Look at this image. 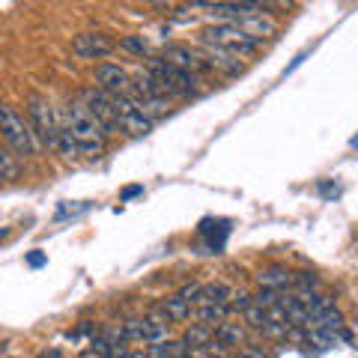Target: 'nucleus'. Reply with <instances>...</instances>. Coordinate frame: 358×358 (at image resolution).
<instances>
[{
    "mask_svg": "<svg viewBox=\"0 0 358 358\" xmlns=\"http://www.w3.org/2000/svg\"><path fill=\"white\" fill-rule=\"evenodd\" d=\"M63 126L69 129V134L75 138L78 150H81V155H87V159H99L105 150V129L96 122V117L87 110V105L78 99V102H69L63 110Z\"/></svg>",
    "mask_w": 358,
    "mask_h": 358,
    "instance_id": "obj_1",
    "label": "nucleus"
},
{
    "mask_svg": "<svg viewBox=\"0 0 358 358\" xmlns=\"http://www.w3.org/2000/svg\"><path fill=\"white\" fill-rule=\"evenodd\" d=\"M0 138L15 150V155H24V159H33L39 152V143L30 122H24V117L13 105H0Z\"/></svg>",
    "mask_w": 358,
    "mask_h": 358,
    "instance_id": "obj_2",
    "label": "nucleus"
},
{
    "mask_svg": "<svg viewBox=\"0 0 358 358\" xmlns=\"http://www.w3.org/2000/svg\"><path fill=\"white\" fill-rule=\"evenodd\" d=\"M200 42H209V45H218V48L236 54V57H251L263 48V39L251 36L236 24H215V27H206L200 33Z\"/></svg>",
    "mask_w": 358,
    "mask_h": 358,
    "instance_id": "obj_3",
    "label": "nucleus"
},
{
    "mask_svg": "<svg viewBox=\"0 0 358 358\" xmlns=\"http://www.w3.org/2000/svg\"><path fill=\"white\" fill-rule=\"evenodd\" d=\"M27 117H30V129L33 134L45 143V147L57 150V141H60V131H63V120L54 114V108L48 99L42 96H27Z\"/></svg>",
    "mask_w": 358,
    "mask_h": 358,
    "instance_id": "obj_4",
    "label": "nucleus"
},
{
    "mask_svg": "<svg viewBox=\"0 0 358 358\" xmlns=\"http://www.w3.org/2000/svg\"><path fill=\"white\" fill-rule=\"evenodd\" d=\"M167 322L162 313H150V317H138V320H126L120 326L122 331V341H147V343H159L167 341Z\"/></svg>",
    "mask_w": 358,
    "mask_h": 358,
    "instance_id": "obj_5",
    "label": "nucleus"
},
{
    "mask_svg": "<svg viewBox=\"0 0 358 358\" xmlns=\"http://www.w3.org/2000/svg\"><path fill=\"white\" fill-rule=\"evenodd\" d=\"M110 105L117 110V122H120V131L131 134V138H143V134H150L152 129V120L141 114V108L131 102L126 93L120 96H110Z\"/></svg>",
    "mask_w": 358,
    "mask_h": 358,
    "instance_id": "obj_6",
    "label": "nucleus"
},
{
    "mask_svg": "<svg viewBox=\"0 0 358 358\" xmlns=\"http://www.w3.org/2000/svg\"><path fill=\"white\" fill-rule=\"evenodd\" d=\"M81 102L87 105V110L96 117V122L105 129V134H117L120 131V122H117V110L110 105V96L102 93V90H84L81 93Z\"/></svg>",
    "mask_w": 358,
    "mask_h": 358,
    "instance_id": "obj_7",
    "label": "nucleus"
},
{
    "mask_svg": "<svg viewBox=\"0 0 358 358\" xmlns=\"http://www.w3.org/2000/svg\"><path fill=\"white\" fill-rule=\"evenodd\" d=\"M117 48V42L108 36V33H78V36L72 39V51H75V57H81V60H102L108 57L110 51Z\"/></svg>",
    "mask_w": 358,
    "mask_h": 358,
    "instance_id": "obj_8",
    "label": "nucleus"
},
{
    "mask_svg": "<svg viewBox=\"0 0 358 358\" xmlns=\"http://www.w3.org/2000/svg\"><path fill=\"white\" fill-rule=\"evenodd\" d=\"M131 75L122 69L120 63H99L96 66V90H102L108 96H120L129 90Z\"/></svg>",
    "mask_w": 358,
    "mask_h": 358,
    "instance_id": "obj_9",
    "label": "nucleus"
},
{
    "mask_svg": "<svg viewBox=\"0 0 358 358\" xmlns=\"http://www.w3.org/2000/svg\"><path fill=\"white\" fill-rule=\"evenodd\" d=\"M162 60L167 66H173V69H182V72H192V75L206 72L203 57H200L194 48H188V45H167V48L162 51Z\"/></svg>",
    "mask_w": 358,
    "mask_h": 358,
    "instance_id": "obj_10",
    "label": "nucleus"
},
{
    "mask_svg": "<svg viewBox=\"0 0 358 358\" xmlns=\"http://www.w3.org/2000/svg\"><path fill=\"white\" fill-rule=\"evenodd\" d=\"M200 57H203L206 69H215V72L227 75V78H236V75L245 72V66H242V60L236 57V54L224 51V48H218V45L203 42V54H200Z\"/></svg>",
    "mask_w": 358,
    "mask_h": 358,
    "instance_id": "obj_11",
    "label": "nucleus"
},
{
    "mask_svg": "<svg viewBox=\"0 0 358 358\" xmlns=\"http://www.w3.org/2000/svg\"><path fill=\"white\" fill-rule=\"evenodd\" d=\"M257 281H260L263 289H275V293H281V289L293 287V272L284 266H266L257 272Z\"/></svg>",
    "mask_w": 358,
    "mask_h": 358,
    "instance_id": "obj_12",
    "label": "nucleus"
},
{
    "mask_svg": "<svg viewBox=\"0 0 358 358\" xmlns=\"http://www.w3.org/2000/svg\"><path fill=\"white\" fill-rule=\"evenodd\" d=\"M215 346L221 352H227L233 350V346H239L245 341V329H242V322H218L215 326Z\"/></svg>",
    "mask_w": 358,
    "mask_h": 358,
    "instance_id": "obj_13",
    "label": "nucleus"
},
{
    "mask_svg": "<svg viewBox=\"0 0 358 358\" xmlns=\"http://www.w3.org/2000/svg\"><path fill=\"white\" fill-rule=\"evenodd\" d=\"M159 313L167 320V322H185V320H192V305L182 299V296H167L162 305H159Z\"/></svg>",
    "mask_w": 358,
    "mask_h": 358,
    "instance_id": "obj_14",
    "label": "nucleus"
},
{
    "mask_svg": "<svg viewBox=\"0 0 358 358\" xmlns=\"http://www.w3.org/2000/svg\"><path fill=\"white\" fill-rule=\"evenodd\" d=\"M212 338H215V329L203 326V322H194V326L185 329L182 343L188 346V352H200V350H206V346L212 343Z\"/></svg>",
    "mask_w": 358,
    "mask_h": 358,
    "instance_id": "obj_15",
    "label": "nucleus"
},
{
    "mask_svg": "<svg viewBox=\"0 0 358 358\" xmlns=\"http://www.w3.org/2000/svg\"><path fill=\"white\" fill-rule=\"evenodd\" d=\"M21 176V162H18V155L15 150L9 147V143L0 138V179H18Z\"/></svg>",
    "mask_w": 358,
    "mask_h": 358,
    "instance_id": "obj_16",
    "label": "nucleus"
},
{
    "mask_svg": "<svg viewBox=\"0 0 358 358\" xmlns=\"http://www.w3.org/2000/svg\"><path fill=\"white\" fill-rule=\"evenodd\" d=\"M236 27H242L245 33H251V36L257 39H266V36H272V33L278 30V24L268 15H251V18H242Z\"/></svg>",
    "mask_w": 358,
    "mask_h": 358,
    "instance_id": "obj_17",
    "label": "nucleus"
},
{
    "mask_svg": "<svg viewBox=\"0 0 358 358\" xmlns=\"http://www.w3.org/2000/svg\"><path fill=\"white\" fill-rule=\"evenodd\" d=\"M233 299V289L224 284V281H212L203 284V293H200V305H230Z\"/></svg>",
    "mask_w": 358,
    "mask_h": 358,
    "instance_id": "obj_18",
    "label": "nucleus"
},
{
    "mask_svg": "<svg viewBox=\"0 0 358 358\" xmlns=\"http://www.w3.org/2000/svg\"><path fill=\"white\" fill-rule=\"evenodd\" d=\"M152 358H185L188 355V346L182 341H159V343H150V350H147Z\"/></svg>",
    "mask_w": 358,
    "mask_h": 358,
    "instance_id": "obj_19",
    "label": "nucleus"
},
{
    "mask_svg": "<svg viewBox=\"0 0 358 358\" xmlns=\"http://www.w3.org/2000/svg\"><path fill=\"white\" fill-rule=\"evenodd\" d=\"M230 313V305H197V322H203V326L215 329V322H224V317Z\"/></svg>",
    "mask_w": 358,
    "mask_h": 358,
    "instance_id": "obj_20",
    "label": "nucleus"
},
{
    "mask_svg": "<svg viewBox=\"0 0 358 358\" xmlns=\"http://www.w3.org/2000/svg\"><path fill=\"white\" fill-rule=\"evenodd\" d=\"M57 152L63 155V159H78V155H81V150H78V143H75V138L69 134V129H66V126H63V131H60Z\"/></svg>",
    "mask_w": 358,
    "mask_h": 358,
    "instance_id": "obj_21",
    "label": "nucleus"
},
{
    "mask_svg": "<svg viewBox=\"0 0 358 358\" xmlns=\"http://www.w3.org/2000/svg\"><path fill=\"white\" fill-rule=\"evenodd\" d=\"M242 317H245V322H248L251 329H266L268 326V310L266 308L251 305L248 310H242Z\"/></svg>",
    "mask_w": 358,
    "mask_h": 358,
    "instance_id": "obj_22",
    "label": "nucleus"
},
{
    "mask_svg": "<svg viewBox=\"0 0 358 358\" xmlns=\"http://www.w3.org/2000/svg\"><path fill=\"white\" fill-rule=\"evenodd\" d=\"M278 301H281V293H275V289H260V293H254V305L257 308L272 310V308H278Z\"/></svg>",
    "mask_w": 358,
    "mask_h": 358,
    "instance_id": "obj_23",
    "label": "nucleus"
},
{
    "mask_svg": "<svg viewBox=\"0 0 358 358\" xmlns=\"http://www.w3.org/2000/svg\"><path fill=\"white\" fill-rule=\"evenodd\" d=\"M120 48H126V51H131V54H138V57L150 54V45H147V39H143V36H126V39L120 42Z\"/></svg>",
    "mask_w": 358,
    "mask_h": 358,
    "instance_id": "obj_24",
    "label": "nucleus"
},
{
    "mask_svg": "<svg viewBox=\"0 0 358 358\" xmlns=\"http://www.w3.org/2000/svg\"><path fill=\"white\" fill-rule=\"evenodd\" d=\"M200 293H203V284H197V281L185 284L182 289H179V296H182L188 305H200Z\"/></svg>",
    "mask_w": 358,
    "mask_h": 358,
    "instance_id": "obj_25",
    "label": "nucleus"
},
{
    "mask_svg": "<svg viewBox=\"0 0 358 358\" xmlns=\"http://www.w3.org/2000/svg\"><path fill=\"white\" fill-rule=\"evenodd\" d=\"M236 358H268V355H266L263 350H242Z\"/></svg>",
    "mask_w": 358,
    "mask_h": 358,
    "instance_id": "obj_26",
    "label": "nucleus"
},
{
    "mask_svg": "<svg viewBox=\"0 0 358 358\" xmlns=\"http://www.w3.org/2000/svg\"><path fill=\"white\" fill-rule=\"evenodd\" d=\"M138 194H143V188H141V185H131V188H126V192H122V200H131V197H138Z\"/></svg>",
    "mask_w": 358,
    "mask_h": 358,
    "instance_id": "obj_27",
    "label": "nucleus"
},
{
    "mask_svg": "<svg viewBox=\"0 0 358 358\" xmlns=\"http://www.w3.org/2000/svg\"><path fill=\"white\" fill-rule=\"evenodd\" d=\"M27 263H30V266H42V263H45V254H30Z\"/></svg>",
    "mask_w": 358,
    "mask_h": 358,
    "instance_id": "obj_28",
    "label": "nucleus"
},
{
    "mask_svg": "<svg viewBox=\"0 0 358 358\" xmlns=\"http://www.w3.org/2000/svg\"><path fill=\"white\" fill-rule=\"evenodd\" d=\"M39 358H63V352H60V350H45Z\"/></svg>",
    "mask_w": 358,
    "mask_h": 358,
    "instance_id": "obj_29",
    "label": "nucleus"
},
{
    "mask_svg": "<svg viewBox=\"0 0 358 358\" xmlns=\"http://www.w3.org/2000/svg\"><path fill=\"white\" fill-rule=\"evenodd\" d=\"M81 358H110V355H105V352H96V350H87Z\"/></svg>",
    "mask_w": 358,
    "mask_h": 358,
    "instance_id": "obj_30",
    "label": "nucleus"
},
{
    "mask_svg": "<svg viewBox=\"0 0 358 358\" xmlns=\"http://www.w3.org/2000/svg\"><path fill=\"white\" fill-rule=\"evenodd\" d=\"M129 358H152L150 352H129Z\"/></svg>",
    "mask_w": 358,
    "mask_h": 358,
    "instance_id": "obj_31",
    "label": "nucleus"
},
{
    "mask_svg": "<svg viewBox=\"0 0 358 358\" xmlns=\"http://www.w3.org/2000/svg\"><path fill=\"white\" fill-rule=\"evenodd\" d=\"M6 236H9V230H6V227H0V239H6Z\"/></svg>",
    "mask_w": 358,
    "mask_h": 358,
    "instance_id": "obj_32",
    "label": "nucleus"
},
{
    "mask_svg": "<svg viewBox=\"0 0 358 358\" xmlns=\"http://www.w3.org/2000/svg\"><path fill=\"white\" fill-rule=\"evenodd\" d=\"M352 147H355V150H358V138H352Z\"/></svg>",
    "mask_w": 358,
    "mask_h": 358,
    "instance_id": "obj_33",
    "label": "nucleus"
},
{
    "mask_svg": "<svg viewBox=\"0 0 358 358\" xmlns=\"http://www.w3.org/2000/svg\"><path fill=\"white\" fill-rule=\"evenodd\" d=\"M6 358H15V355H6Z\"/></svg>",
    "mask_w": 358,
    "mask_h": 358,
    "instance_id": "obj_34",
    "label": "nucleus"
}]
</instances>
